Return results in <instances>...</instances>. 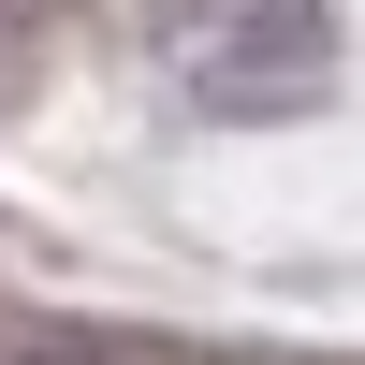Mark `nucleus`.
<instances>
[{"label": "nucleus", "instance_id": "obj_1", "mask_svg": "<svg viewBox=\"0 0 365 365\" xmlns=\"http://www.w3.org/2000/svg\"><path fill=\"white\" fill-rule=\"evenodd\" d=\"M161 58H175V88H205L220 117L307 103V88L336 73V0H175Z\"/></svg>", "mask_w": 365, "mask_h": 365}]
</instances>
